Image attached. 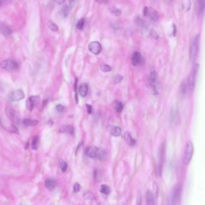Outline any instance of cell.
<instances>
[{"instance_id":"cell-13","label":"cell","mask_w":205,"mask_h":205,"mask_svg":"<svg viewBox=\"0 0 205 205\" xmlns=\"http://www.w3.org/2000/svg\"><path fill=\"white\" fill-rule=\"evenodd\" d=\"M59 132L61 133H68L73 135L75 133V128L71 125H63L60 127Z\"/></svg>"},{"instance_id":"cell-9","label":"cell","mask_w":205,"mask_h":205,"mask_svg":"<svg viewBox=\"0 0 205 205\" xmlns=\"http://www.w3.org/2000/svg\"><path fill=\"white\" fill-rule=\"evenodd\" d=\"M25 98V93L22 89H17L12 92L10 94V100L12 102H17Z\"/></svg>"},{"instance_id":"cell-22","label":"cell","mask_w":205,"mask_h":205,"mask_svg":"<svg viewBox=\"0 0 205 205\" xmlns=\"http://www.w3.org/2000/svg\"><path fill=\"white\" fill-rule=\"evenodd\" d=\"M100 191L105 195H108L111 193V189L106 185H102L100 188Z\"/></svg>"},{"instance_id":"cell-37","label":"cell","mask_w":205,"mask_h":205,"mask_svg":"<svg viewBox=\"0 0 205 205\" xmlns=\"http://www.w3.org/2000/svg\"><path fill=\"white\" fill-rule=\"evenodd\" d=\"M136 21H137V24L138 25H140V26H143L144 24V22H143V20L142 19H141L140 18H139V17H137Z\"/></svg>"},{"instance_id":"cell-35","label":"cell","mask_w":205,"mask_h":205,"mask_svg":"<svg viewBox=\"0 0 205 205\" xmlns=\"http://www.w3.org/2000/svg\"><path fill=\"white\" fill-rule=\"evenodd\" d=\"M56 108H57V111L58 112H59V113H62V112H63L64 111V106H63L62 105H61V104H59V105H57V107H56Z\"/></svg>"},{"instance_id":"cell-16","label":"cell","mask_w":205,"mask_h":205,"mask_svg":"<svg viewBox=\"0 0 205 205\" xmlns=\"http://www.w3.org/2000/svg\"><path fill=\"white\" fill-rule=\"evenodd\" d=\"M124 139L125 140V141L126 142V143L128 144H129V146H133L135 144V140L132 137L131 134L129 132H126L124 134Z\"/></svg>"},{"instance_id":"cell-19","label":"cell","mask_w":205,"mask_h":205,"mask_svg":"<svg viewBox=\"0 0 205 205\" xmlns=\"http://www.w3.org/2000/svg\"><path fill=\"white\" fill-rule=\"evenodd\" d=\"M121 132H122L121 128L120 127L116 126H113L111 128V131H110L111 134L113 136H114V137H119V136H120V134H121Z\"/></svg>"},{"instance_id":"cell-38","label":"cell","mask_w":205,"mask_h":205,"mask_svg":"<svg viewBox=\"0 0 205 205\" xmlns=\"http://www.w3.org/2000/svg\"><path fill=\"white\" fill-rule=\"evenodd\" d=\"M86 107H87V113L89 114H91L92 112V106L89 105V104H87L86 105Z\"/></svg>"},{"instance_id":"cell-41","label":"cell","mask_w":205,"mask_h":205,"mask_svg":"<svg viewBox=\"0 0 205 205\" xmlns=\"http://www.w3.org/2000/svg\"><path fill=\"white\" fill-rule=\"evenodd\" d=\"M54 1L58 4H62L64 2L65 0H54Z\"/></svg>"},{"instance_id":"cell-21","label":"cell","mask_w":205,"mask_h":205,"mask_svg":"<svg viewBox=\"0 0 205 205\" xmlns=\"http://www.w3.org/2000/svg\"><path fill=\"white\" fill-rule=\"evenodd\" d=\"M205 8V0H197V10L199 13H202Z\"/></svg>"},{"instance_id":"cell-12","label":"cell","mask_w":205,"mask_h":205,"mask_svg":"<svg viewBox=\"0 0 205 205\" xmlns=\"http://www.w3.org/2000/svg\"><path fill=\"white\" fill-rule=\"evenodd\" d=\"M89 49L93 54L98 55L102 50V46L98 42H92L89 45Z\"/></svg>"},{"instance_id":"cell-3","label":"cell","mask_w":205,"mask_h":205,"mask_svg":"<svg viewBox=\"0 0 205 205\" xmlns=\"http://www.w3.org/2000/svg\"><path fill=\"white\" fill-rule=\"evenodd\" d=\"M1 67L8 72H17L19 69L18 63L13 59H7L3 60L1 63Z\"/></svg>"},{"instance_id":"cell-36","label":"cell","mask_w":205,"mask_h":205,"mask_svg":"<svg viewBox=\"0 0 205 205\" xmlns=\"http://www.w3.org/2000/svg\"><path fill=\"white\" fill-rule=\"evenodd\" d=\"M84 197L86 199H90V200L95 199V196L91 193H87V194L85 195Z\"/></svg>"},{"instance_id":"cell-17","label":"cell","mask_w":205,"mask_h":205,"mask_svg":"<svg viewBox=\"0 0 205 205\" xmlns=\"http://www.w3.org/2000/svg\"><path fill=\"white\" fill-rule=\"evenodd\" d=\"M45 187L49 190H52L54 189L56 187V182L52 179H47L45 181Z\"/></svg>"},{"instance_id":"cell-23","label":"cell","mask_w":205,"mask_h":205,"mask_svg":"<svg viewBox=\"0 0 205 205\" xmlns=\"http://www.w3.org/2000/svg\"><path fill=\"white\" fill-rule=\"evenodd\" d=\"M47 25H48V28L52 31H54V32H56L58 30V26L57 25V24L52 21H49L48 23H47Z\"/></svg>"},{"instance_id":"cell-28","label":"cell","mask_w":205,"mask_h":205,"mask_svg":"<svg viewBox=\"0 0 205 205\" xmlns=\"http://www.w3.org/2000/svg\"><path fill=\"white\" fill-rule=\"evenodd\" d=\"M101 70L104 72H109L111 71L112 68L108 64H102L101 66Z\"/></svg>"},{"instance_id":"cell-2","label":"cell","mask_w":205,"mask_h":205,"mask_svg":"<svg viewBox=\"0 0 205 205\" xmlns=\"http://www.w3.org/2000/svg\"><path fill=\"white\" fill-rule=\"evenodd\" d=\"M200 43V35L197 34L194 39L190 49V59L191 61H194L199 54V46Z\"/></svg>"},{"instance_id":"cell-14","label":"cell","mask_w":205,"mask_h":205,"mask_svg":"<svg viewBox=\"0 0 205 205\" xmlns=\"http://www.w3.org/2000/svg\"><path fill=\"white\" fill-rule=\"evenodd\" d=\"M88 90H89L88 85L86 83L82 84L79 89V93L81 96L82 98H85L87 95Z\"/></svg>"},{"instance_id":"cell-7","label":"cell","mask_w":205,"mask_h":205,"mask_svg":"<svg viewBox=\"0 0 205 205\" xmlns=\"http://www.w3.org/2000/svg\"><path fill=\"white\" fill-rule=\"evenodd\" d=\"M181 195V187L180 185H176L173 190L172 194V204L179 205L180 203Z\"/></svg>"},{"instance_id":"cell-31","label":"cell","mask_w":205,"mask_h":205,"mask_svg":"<svg viewBox=\"0 0 205 205\" xmlns=\"http://www.w3.org/2000/svg\"><path fill=\"white\" fill-rule=\"evenodd\" d=\"M188 84H187L185 82H183L182 84H181V92L182 93V95H185L187 92V87Z\"/></svg>"},{"instance_id":"cell-24","label":"cell","mask_w":205,"mask_h":205,"mask_svg":"<svg viewBox=\"0 0 205 205\" xmlns=\"http://www.w3.org/2000/svg\"><path fill=\"white\" fill-rule=\"evenodd\" d=\"M39 137L37 136H35L33 137V140H32V143H31V146H32V149L33 150L36 151L38 148V144H39Z\"/></svg>"},{"instance_id":"cell-18","label":"cell","mask_w":205,"mask_h":205,"mask_svg":"<svg viewBox=\"0 0 205 205\" xmlns=\"http://www.w3.org/2000/svg\"><path fill=\"white\" fill-rule=\"evenodd\" d=\"M24 125L26 126H36L38 125L39 122L36 120H33L31 119H26L23 121Z\"/></svg>"},{"instance_id":"cell-33","label":"cell","mask_w":205,"mask_h":205,"mask_svg":"<svg viewBox=\"0 0 205 205\" xmlns=\"http://www.w3.org/2000/svg\"><path fill=\"white\" fill-rule=\"evenodd\" d=\"M81 189V185L79 183L76 182L73 185V192L75 193H78L80 191Z\"/></svg>"},{"instance_id":"cell-11","label":"cell","mask_w":205,"mask_h":205,"mask_svg":"<svg viewBox=\"0 0 205 205\" xmlns=\"http://www.w3.org/2000/svg\"><path fill=\"white\" fill-rule=\"evenodd\" d=\"M144 61L143 57L139 52H134L131 57V63L134 66H138L141 65Z\"/></svg>"},{"instance_id":"cell-34","label":"cell","mask_w":205,"mask_h":205,"mask_svg":"<svg viewBox=\"0 0 205 205\" xmlns=\"http://www.w3.org/2000/svg\"><path fill=\"white\" fill-rule=\"evenodd\" d=\"M62 13L64 15V17H66L68 16V13H69V8L68 7L66 6V5H65L63 8H62Z\"/></svg>"},{"instance_id":"cell-39","label":"cell","mask_w":205,"mask_h":205,"mask_svg":"<svg viewBox=\"0 0 205 205\" xmlns=\"http://www.w3.org/2000/svg\"><path fill=\"white\" fill-rule=\"evenodd\" d=\"M110 0H96V2L101 3V4H107L108 3Z\"/></svg>"},{"instance_id":"cell-5","label":"cell","mask_w":205,"mask_h":205,"mask_svg":"<svg viewBox=\"0 0 205 205\" xmlns=\"http://www.w3.org/2000/svg\"><path fill=\"white\" fill-rule=\"evenodd\" d=\"M143 14L145 17L149 19L152 22H157L159 19L158 11L152 7L146 6L143 9Z\"/></svg>"},{"instance_id":"cell-32","label":"cell","mask_w":205,"mask_h":205,"mask_svg":"<svg viewBox=\"0 0 205 205\" xmlns=\"http://www.w3.org/2000/svg\"><path fill=\"white\" fill-rule=\"evenodd\" d=\"M151 36L155 40H158L159 38V36L158 33L155 30H152L150 33Z\"/></svg>"},{"instance_id":"cell-15","label":"cell","mask_w":205,"mask_h":205,"mask_svg":"<svg viewBox=\"0 0 205 205\" xmlns=\"http://www.w3.org/2000/svg\"><path fill=\"white\" fill-rule=\"evenodd\" d=\"M1 33L5 36H8L11 34V30L7 25L5 23H1Z\"/></svg>"},{"instance_id":"cell-8","label":"cell","mask_w":205,"mask_h":205,"mask_svg":"<svg viewBox=\"0 0 205 205\" xmlns=\"http://www.w3.org/2000/svg\"><path fill=\"white\" fill-rule=\"evenodd\" d=\"M40 101V97L38 96H31L28 98L26 102V107L28 110L32 111L37 106Z\"/></svg>"},{"instance_id":"cell-30","label":"cell","mask_w":205,"mask_h":205,"mask_svg":"<svg viewBox=\"0 0 205 205\" xmlns=\"http://www.w3.org/2000/svg\"><path fill=\"white\" fill-rule=\"evenodd\" d=\"M84 23H85V20L84 19H81L76 24V28L77 29L81 30L83 29L84 26Z\"/></svg>"},{"instance_id":"cell-4","label":"cell","mask_w":205,"mask_h":205,"mask_svg":"<svg viewBox=\"0 0 205 205\" xmlns=\"http://www.w3.org/2000/svg\"><path fill=\"white\" fill-rule=\"evenodd\" d=\"M199 65L197 63H196L194 64L192 70L188 76V87L189 88V90L191 91H193L195 87L196 84V77L197 75V72L199 70Z\"/></svg>"},{"instance_id":"cell-10","label":"cell","mask_w":205,"mask_h":205,"mask_svg":"<svg viewBox=\"0 0 205 205\" xmlns=\"http://www.w3.org/2000/svg\"><path fill=\"white\" fill-rule=\"evenodd\" d=\"M150 84L151 85L154 92L155 93L157 94V90H158V75L156 71L153 70L151 73L150 75Z\"/></svg>"},{"instance_id":"cell-26","label":"cell","mask_w":205,"mask_h":205,"mask_svg":"<svg viewBox=\"0 0 205 205\" xmlns=\"http://www.w3.org/2000/svg\"><path fill=\"white\" fill-rule=\"evenodd\" d=\"M59 165H60V169L61 170L62 172H65L67 169V163L63 160L61 159H60L59 160Z\"/></svg>"},{"instance_id":"cell-40","label":"cell","mask_w":205,"mask_h":205,"mask_svg":"<svg viewBox=\"0 0 205 205\" xmlns=\"http://www.w3.org/2000/svg\"><path fill=\"white\" fill-rule=\"evenodd\" d=\"M11 132H13V133L17 132V128H16L15 126H11Z\"/></svg>"},{"instance_id":"cell-6","label":"cell","mask_w":205,"mask_h":205,"mask_svg":"<svg viewBox=\"0 0 205 205\" xmlns=\"http://www.w3.org/2000/svg\"><path fill=\"white\" fill-rule=\"evenodd\" d=\"M193 152H194V147H193V143L189 141L186 145V148L184 151V157H183V161L185 165H188L190 163L193 155Z\"/></svg>"},{"instance_id":"cell-20","label":"cell","mask_w":205,"mask_h":205,"mask_svg":"<svg viewBox=\"0 0 205 205\" xmlns=\"http://www.w3.org/2000/svg\"><path fill=\"white\" fill-rule=\"evenodd\" d=\"M109 10H110V12L114 16H120L121 14H122V11L120 9L116 7H114V6H112V7H110L109 8Z\"/></svg>"},{"instance_id":"cell-1","label":"cell","mask_w":205,"mask_h":205,"mask_svg":"<svg viewBox=\"0 0 205 205\" xmlns=\"http://www.w3.org/2000/svg\"><path fill=\"white\" fill-rule=\"evenodd\" d=\"M85 154L91 158H97L101 161H104L107 158L106 152L94 146L89 147L85 151Z\"/></svg>"},{"instance_id":"cell-29","label":"cell","mask_w":205,"mask_h":205,"mask_svg":"<svg viewBox=\"0 0 205 205\" xmlns=\"http://www.w3.org/2000/svg\"><path fill=\"white\" fill-rule=\"evenodd\" d=\"M123 77L122 75H117L113 78V82L114 84H117L120 83L123 80Z\"/></svg>"},{"instance_id":"cell-27","label":"cell","mask_w":205,"mask_h":205,"mask_svg":"<svg viewBox=\"0 0 205 205\" xmlns=\"http://www.w3.org/2000/svg\"><path fill=\"white\" fill-rule=\"evenodd\" d=\"M114 108L116 110V111L119 113H121L123 108V105L122 103L120 101H116L114 104Z\"/></svg>"},{"instance_id":"cell-25","label":"cell","mask_w":205,"mask_h":205,"mask_svg":"<svg viewBox=\"0 0 205 205\" xmlns=\"http://www.w3.org/2000/svg\"><path fill=\"white\" fill-rule=\"evenodd\" d=\"M146 199H147V203H148V205H154L155 204L154 196H153L152 194L150 191L148 192Z\"/></svg>"}]
</instances>
